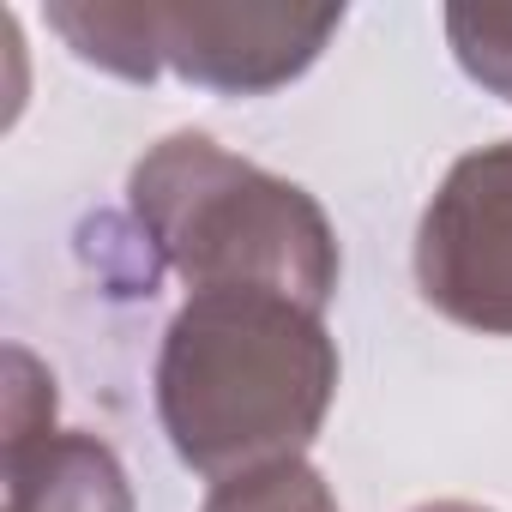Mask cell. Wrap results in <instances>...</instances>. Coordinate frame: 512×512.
<instances>
[{
  "mask_svg": "<svg viewBox=\"0 0 512 512\" xmlns=\"http://www.w3.org/2000/svg\"><path fill=\"white\" fill-rule=\"evenodd\" d=\"M338 398L326 314L278 290H199L157 350V422L211 482L302 458Z\"/></svg>",
  "mask_w": 512,
  "mask_h": 512,
  "instance_id": "obj_1",
  "label": "cell"
},
{
  "mask_svg": "<svg viewBox=\"0 0 512 512\" xmlns=\"http://www.w3.org/2000/svg\"><path fill=\"white\" fill-rule=\"evenodd\" d=\"M133 241L145 266L199 290H278L326 314L338 296V235L320 199L260 163L223 151L211 133L157 139L127 175Z\"/></svg>",
  "mask_w": 512,
  "mask_h": 512,
  "instance_id": "obj_2",
  "label": "cell"
},
{
  "mask_svg": "<svg viewBox=\"0 0 512 512\" xmlns=\"http://www.w3.org/2000/svg\"><path fill=\"white\" fill-rule=\"evenodd\" d=\"M49 25L67 49L127 85L175 73L223 97H266L302 79L344 25V7H169V0H55Z\"/></svg>",
  "mask_w": 512,
  "mask_h": 512,
  "instance_id": "obj_3",
  "label": "cell"
},
{
  "mask_svg": "<svg viewBox=\"0 0 512 512\" xmlns=\"http://www.w3.org/2000/svg\"><path fill=\"white\" fill-rule=\"evenodd\" d=\"M416 290L464 332L512 338V139L464 151L416 223Z\"/></svg>",
  "mask_w": 512,
  "mask_h": 512,
  "instance_id": "obj_4",
  "label": "cell"
},
{
  "mask_svg": "<svg viewBox=\"0 0 512 512\" xmlns=\"http://www.w3.org/2000/svg\"><path fill=\"white\" fill-rule=\"evenodd\" d=\"M7 512H133V482L109 440L43 428L7 440Z\"/></svg>",
  "mask_w": 512,
  "mask_h": 512,
  "instance_id": "obj_5",
  "label": "cell"
},
{
  "mask_svg": "<svg viewBox=\"0 0 512 512\" xmlns=\"http://www.w3.org/2000/svg\"><path fill=\"white\" fill-rule=\"evenodd\" d=\"M205 512H338V494L308 458H284V464L223 476L205 494Z\"/></svg>",
  "mask_w": 512,
  "mask_h": 512,
  "instance_id": "obj_6",
  "label": "cell"
},
{
  "mask_svg": "<svg viewBox=\"0 0 512 512\" xmlns=\"http://www.w3.org/2000/svg\"><path fill=\"white\" fill-rule=\"evenodd\" d=\"M446 37H452V55L458 67L494 91L500 103H512V13H494V7H452L446 13Z\"/></svg>",
  "mask_w": 512,
  "mask_h": 512,
  "instance_id": "obj_7",
  "label": "cell"
},
{
  "mask_svg": "<svg viewBox=\"0 0 512 512\" xmlns=\"http://www.w3.org/2000/svg\"><path fill=\"white\" fill-rule=\"evenodd\" d=\"M416 512H488V506H476V500H428Z\"/></svg>",
  "mask_w": 512,
  "mask_h": 512,
  "instance_id": "obj_8",
  "label": "cell"
}]
</instances>
